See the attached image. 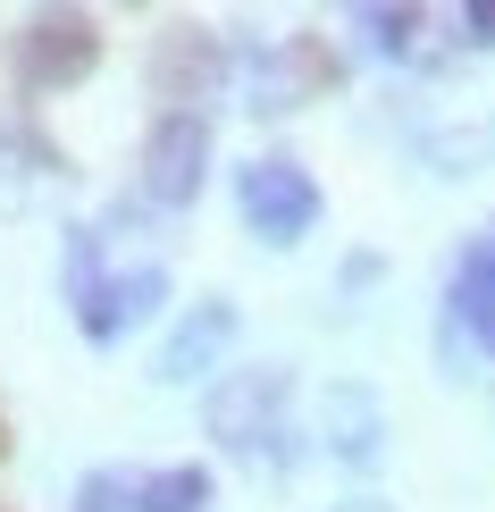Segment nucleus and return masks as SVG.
Here are the masks:
<instances>
[{
	"mask_svg": "<svg viewBox=\"0 0 495 512\" xmlns=\"http://www.w3.org/2000/svg\"><path fill=\"white\" fill-rule=\"evenodd\" d=\"M286 395H294V378L277 370V361H252V370H227V378H210V395H202V429L219 437L227 454H244V462H269V471H294V462H303V445H294Z\"/></svg>",
	"mask_w": 495,
	"mask_h": 512,
	"instance_id": "1",
	"label": "nucleus"
},
{
	"mask_svg": "<svg viewBox=\"0 0 495 512\" xmlns=\"http://www.w3.org/2000/svg\"><path fill=\"white\" fill-rule=\"evenodd\" d=\"M235 210H244V227L261 244H303L311 227H319V185H311L303 160L261 152V160L235 168Z\"/></svg>",
	"mask_w": 495,
	"mask_h": 512,
	"instance_id": "2",
	"label": "nucleus"
},
{
	"mask_svg": "<svg viewBox=\"0 0 495 512\" xmlns=\"http://www.w3.org/2000/svg\"><path fill=\"white\" fill-rule=\"evenodd\" d=\"M210 185V118L160 110L143 135V210H193Z\"/></svg>",
	"mask_w": 495,
	"mask_h": 512,
	"instance_id": "3",
	"label": "nucleus"
},
{
	"mask_svg": "<svg viewBox=\"0 0 495 512\" xmlns=\"http://www.w3.org/2000/svg\"><path fill=\"white\" fill-rule=\"evenodd\" d=\"M93 59H101V26L84 9H42L17 26V84L26 93H68L93 76Z\"/></svg>",
	"mask_w": 495,
	"mask_h": 512,
	"instance_id": "4",
	"label": "nucleus"
},
{
	"mask_svg": "<svg viewBox=\"0 0 495 512\" xmlns=\"http://www.w3.org/2000/svg\"><path fill=\"white\" fill-rule=\"evenodd\" d=\"M227 76H235V51L219 34H202V26H168L152 42V93L168 101V110L210 118V101L227 93Z\"/></svg>",
	"mask_w": 495,
	"mask_h": 512,
	"instance_id": "5",
	"label": "nucleus"
},
{
	"mask_svg": "<svg viewBox=\"0 0 495 512\" xmlns=\"http://www.w3.org/2000/svg\"><path fill=\"white\" fill-rule=\"evenodd\" d=\"M328 84H336V59L319 51L311 34L244 51V110H261V118H286V110H303V101H311V93H328Z\"/></svg>",
	"mask_w": 495,
	"mask_h": 512,
	"instance_id": "6",
	"label": "nucleus"
},
{
	"mask_svg": "<svg viewBox=\"0 0 495 512\" xmlns=\"http://www.w3.org/2000/svg\"><path fill=\"white\" fill-rule=\"evenodd\" d=\"M227 345H235V303H227V294H202V303L177 311V328L160 336L152 378H160V387H193V378H210L227 361Z\"/></svg>",
	"mask_w": 495,
	"mask_h": 512,
	"instance_id": "7",
	"label": "nucleus"
},
{
	"mask_svg": "<svg viewBox=\"0 0 495 512\" xmlns=\"http://www.w3.org/2000/svg\"><path fill=\"white\" fill-rule=\"evenodd\" d=\"M160 303H168V269L135 261V269H110L93 294H76V328H84V345H118V336L143 328Z\"/></svg>",
	"mask_w": 495,
	"mask_h": 512,
	"instance_id": "8",
	"label": "nucleus"
},
{
	"mask_svg": "<svg viewBox=\"0 0 495 512\" xmlns=\"http://www.w3.org/2000/svg\"><path fill=\"white\" fill-rule=\"evenodd\" d=\"M319 445H328L336 462H353V471H370L386 454V403L361 387V378H336V387L319 395Z\"/></svg>",
	"mask_w": 495,
	"mask_h": 512,
	"instance_id": "9",
	"label": "nucleus"
},
{
	"mask_svg": "<svg viewBox=\"0 0 495 512\" xmlns=\"http://www.w3.org/2000/svg\"><path fill=\"white\" fill-rule=\"evenodd\" d=\"M445 328H454L470 353L495 361V252H487V236L462 244L454 277H445Z\"/></svg>",
	"mask_w": 495,
	"mask_h": 512,
	"instance_id": "10",
	"label": "nucleus"
},
{
	"mask_svg": "<svg viewBox=\"0 0 495 512\" xmlns=\"http://www.w3.org/2000/svg\"><path fill=\"white\" fill-rule=\"evenodd\" d=\"M126 512H210V471L202 462H168V471L135 479V504Z\"/></svg>",
	"mask_w": 495,
	"mask_h": 512,
	"instance_id": "11",
	"label": "nucleus"
},
{
	"mask_svg": "<svg viewBox=\"0 0 495 512\" xmlns=\"http://www.w3.org/2000/svg\"><path fill=\"white\" fill-rule=\"evenodd\" d=\"M420 26H428L420 9H353V34H361L370 59H412L420 51Z\"/></svg>",
	"mask_w": 495,
	"mask_h": 512,
	"instance_id": "12",
	"label": "nucleus"
},
{
	"mask_svg": "<svg viewBox=\"0 0 495 512\" xmlns=\"http://www.w3.org/2000/svg\"><path fill=\"white\" fill-rule=\"evenodd\" d=\"M428 160H437L445 177H470V168L495 160V126H445V135H428Z\"/></svg>",
	"mask_w": 495,
	"mask_h": 512,
	"instance_id": "13",
	"label": "nucleus"
},
{
	"mask_svg": "<svg viewBox=\"0 0 495 512\" xmlns=\"http://www.w3.org/2000/svg\"><path fill=\"white\" fill-rule=\"evenodd\" d=\"M135 504V471H84L76 479V512H126Z\"/></svg>",
	"mask_w": 495,
	"mask_h": 512,
	"instance_id": "14",
	"label": "nucleus"
},
{
	"mask_svg": "<svg viewBox=\"0 0 495 512\" xmlns=\"http://www.w3.org/2000/svg\"><path fill=\"white\" fill-rule=\"evenodd\" d=\"M462 42L470 51H495V0H470L462 9Z\"/></svg>",
	"mask_w": 495,
	"mask_h": 512,
	"instance_id": "15",
	"label": "nucleus"
},
{
	"mask_svg": "<svg viewBox=\"0 0 495 512\" xmlns=\"http://www.w3.org/2000/svg\"><path fill=\"white\" fill-rule=\"evenodd\" d=\"M487 252H495V227H487Z\"/></svg>",
	"mask_w": 495,
	"mask_h": 512,
	"instance_id": "16",
	"label": "nucleus"
}]
</instances>
